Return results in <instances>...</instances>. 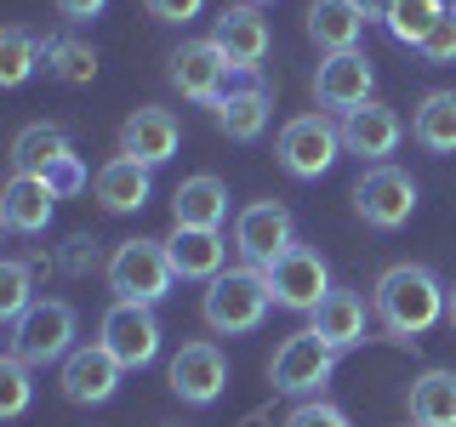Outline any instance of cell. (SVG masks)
Returning a JSON list of instances; mask_svg holds the SVG:
<instances>
[{
  "instance_id": "6da1fadb",
  "label": "cell",
  "mask_w": 456,
  "mask_h": 427,
  "mask_svg": "<svg viewBox=\"0 0 456 427\" xmlns=\"http://www.w3.org/2000/svg\"><path fill=\"white\" fill-rule=\"evenodd\" d=\"M445 302H451V291L439 285L434 268H422V262H394V268H382L377 291H370L377 325H382L394 342L428 336L439 319H445Z\"/></svg>"
},
{
  "instance_id": "7a4b0ae2",
  "label": "cell",
  "mask_w": 456,
  "mask_h": 427,
  "mask_svg": "<svg viewBox=\"0 0 456 427\" xmlns=\"http://www.w3.org/2000/svg\"><path fill=\"white\" fill-rule=\"evenodd\" d=\"M274 296H268V274L251 262L223 268L217 279L206 285V302H200V319H206L211 336H251L256 325L268 319Z\"/></svg>"
},
{
  "instance_id": "3957f363",
  "label": "cell",
  "mask_w": 456,
  "mask_h": 427,
  "mask_svg": "<svg viewBox=\"0 0 456 427\" xmlns=\"http://www.w3.org/2000/svg\"><path fill=\"white\" fill-rule=\"evenodd\" d=\"M103 279H109L114 302L154 308V302L171 296L177 268H171V256H166V239H120V246L109 251V262H103Z\"/></svg>"
},
{
  "instance_id": "277c9868",
  "label": "cell",
  "mask_w": 456,
  "mask_h": 427,
  "mask_svg": "<svg viewBox=\"0 0 456 427\" xmlns=\"http://www.w3.org/2000/svg\"><path fill=\"white\" fill-rule=\"evenodd\" d=\"M75 331L80 313L63 302V296H40L23 319H12V353L35 370V365H63L75 353Z\"/></svg>"
},
{
  "instance_id": "5b68a950",
  "label": "cell",
  "mask_w": 456,
  "mask_h": 427,
  "mask_svg": "<svg viewBox=\"0 0 456 427\" xmlns=\"http://www.w3.org/2000/svg\"><path fill=\"white\" fill-rule=\"evenodd\" d=\"M331 370H337V348L314 331V325H303V331H291L274 348V359H268V382H274V393L320 399L325 382H331Z\"/></svg>"
},
{
  "instance_id": "8992f818",
  "label": "cell",
  "mask_w": 456,
  "mask_h": 427,
  "mask_svg": "<svg viewBox=\"0 0 456 427\" xmlns=\"http://www.w3.org/2000/svg\"><path fill=\"white\" fill-rule=\"evenodd\" d=\"M268 274V296H274V308H285V313H320V302L337 291L331 285V268H325V256L314 251V246H303L297 239L291 251H280L274 262L263 268Z\"/></svg>"
},
{
  "instance_id": "52a82bcc",
  "label": "cell",
  "mask_w": 456,
  "mask_h": 427,
  "mask_svg": "<svg viewBox=\"0 0 456 427\" xmlns=\"http://www.w3.org/2000/svg\"><path fill=\"white\" fill-rule=\"evenodd\" d=\"M274 154L297 182H314V177H325V171L337 165V154H348V149H342V125L325 109H314V114H297V120L280 125Z\"/></svg>"
},
{
  "instance_id": "ba28073f",
  "label": "cell",
  "mask_w": 456,
  "mask_h": 427,
  "mask_svg": "<svg viewBox=\"0 0 456 427\" xmlns=\"http://www.w3.org/2000/svg\"><path fill=\"white\" fill-rule=\"evenodd\" d=\"M354 211H360L365 228L394 234V228H405L411 217H417V177L399 171L394 160L388 165H365L360 182H354Z\"/></svg>"
},
{
  "instance_id": "9c48e42d",
  "label": "cell",
  "mask_w": 456,
  "mask_h": 427,
  "mask_svg": "<svg viewBox=\"0 0 456 427\" xmlns=\"http://www.w3.org/2000/svg\"><path fill=\"white\" fill-rule=\"evenodd\" d=\"M97 342H103L126 370H142V365L160 359V319L142 302H109L103 319H97Z\"/></svg>"
},
{
  "instance_id": "30bf717a",
  "label": "cell",
  "mask_w": 456,
  "mask_h": 427,
  "mask_svg": "<svg viewBox=\"0 0 456 427\" xmlns=\"http://www.w3.org/2000/svg\"><path fill=\"white\" fill-rule=\"evenodd\" d=\"M166 382L171 393L183 399V405H217L223 388H228V353L217 348V342H183L177 353H171L166 365Z\"/></svg>"
},
{
  "instance_id": "8fae6325",
  "label": "cell",
  "mask_w": 456,
  "mask_h": 427,
  "mask_svg": "<svg viewBox=\"0 0 456 427\" xmlns=\"http://www.w3.org/2000/svg\"><path fill=\"white\" fill-rule=\"evenodd\" d=\"M291 246H297V217L280 205V199H251V205L234 217V251L246 256L251 268H268Z\"/></svg>"
},
{
  "instance_id": "7c38bea8",
  "label": "cell",
  "mask_w": 456,
  "mask_h": 427,
  "mask_svg": "<svg viewBox=\"0 0 456 427\" xmlns=\"http://www.w3.org/2000/svg\"><path fill=\"white\" fill-rule=\"evenodd\" d=\"M166 75H171V85H177L189 103H206V109H211V103L228 92L234 63L217 52V40H183V46L166 57Z\"/></svg>"
},
{
  "instance_id": "4fadbf2b",
  "label": "cell",
  "mask_w": 456,
  "mask_h": 427,
  "mask_svg": "<svg viewBox=\"0 0 456 427\" xmlns=\"http://www.w3.org/2000/svg\"><path fill=\"white\" fill-rule=\"evenodd\" d=\"M120 376H126V365L114 359L103 342H86V348H75L63 359V370H57V388H63L69 405H109V399L120 393Z\"/></svg>"
},
{
  "instance_id": "5bb4252c",
  "label": "cell",
  "mask_w": 456,
  "mask_h": 427,
  "mask_svg": "<svg viewBox=\"0 0 456 427\" xmlns=\"http://www.w3.org/2000/svg\"><path fill=\"white\" fill-rule=\"evenodd\" d=\"M370 85H377V68H370L365 52H325L320 68H314V103L354 114L360 103H370Z\"/></svg>"
},
{
  "instance_id": "9a60e30c",
  "label": "cell",
  "mask_w": 456,
  "mask_h": 427,
  "mask_svg": "<svg viewBox=\"0 0 456 427\" xmlns=\"http://www.w3.org/2000/svg\"><path fill=\"white\" fill-rule=\"evenodd\" d=\"M177 149H183V120L171 109L142 103V109L126 114V125H120V154H126V160H137V165L154 171V165H166Z\"/></svg>"
},
{
  "instance_id": "2e32d148",
  "label": "cell",
  "mask_w": 456,
  "mask_h": 427,
  "mask_svg": "<svg viewBox=\"0 0 456 427\" xmlns=\"http://www.w3.org/2000/svg\"><path fill=\"white\" fill-rule=\"evenodd\" d=\"M211 40H217V52L234 63V75H256L263 57H268V23H263V12H256V6H246V0H234V6L217 12Z\"/></svg>"
},
{
  "instance_id": "e0dca14e",
  "label": "cell",
  "mask_w": 456,
  "mask_h": 427,
  "mask_svg": "<svg viewBox=\"0 0 456 427\" xmlns=\"http://www.w3.org/2000/svg\"><path fill=\"white\" fill-rule=\"evenodd\" d=\"M405 142V120L388 109V103H360L354 114H342V149L360 154L365 165H388V154Z\"/></svg>"
},
{
  "instance_id": "ac0fdd59",
  "label": "cell",
  "mask_w": 456,
  "mask_h": 427,
  "mask_svg": "<svg viewBox=\"0 0 456 427\" xmlns=\"http://www.w3.org/2000/svg\"><path fill=\"white\" fill-rule=\"evenodd\" d=\"M92 194H97V205H103L109 217H132V211H142V205H149V194H154L149 165H137V160H126V154H114V160L97 165Z\"/></svg>"
},
{
  "instance_id": "d6986e66",
  "label": "cell",
  "mask_w": 456,
  "mask_h": 427,
  "mask_svg": "<svg viewBox=\"0 0 456 427\" xmlns=\"http://www.w3.org/2000/svg\"><path fill=\"white\" fill-rule=\"evenodd\" d=\"M57 211V194L46 177H28V171H12L6 194H0V222L12 228V234H46Z\"/></svg>"
},
{
  "instance_id": "ffe728a7",
  "label": "cell",
  "mask_w": 456,
  "mask_h": 427,
  "mask_svg": "<svg viewBox=\"0 0 456 427\" xmlns=\"http://www.w3.org/2000/svg\"><path fill=\"white\" fill-rule=\"evenodd\" d=\"M166 256H171V268H177V279H206L211 285L223 274V262H228V246H223L217 228H177L171 222Z\"/></svg>"
},
{
  "instance_id": "44dd1931",
  "label": "cell",
  "mask_w": 456,
  "mask_h": 427,
  "mask_svg": "<svg viewBox=\"0 0 456 427\" xmlns=\"http://www.w3.org/2000/svg\"><path fill=\"white\" fill-rule=\"evenodd\" d=\"M171 222L177 228H223L228 222V182L200 171V177H183L177 194H171Z\"/></svg>"
},
{
  "instance_id": "7402d4cb",
  "label": "cell",
  "mask_w": 456,
  "mask_h": 427,
  "mask_svg": "<svg viewBox=\"0 0 456 427\" xmlns=\"http://www.w3.org/2000/svg\"><path fill=\"white\" fill-rule=\"evenodd\" d=\"M268 114H274V97H268V85H240V92H223L217 103H211V120H217L223 137L234 142H251L268 132Z\"/></svg>"
},
{
  "instance_id": "603a6c76",
  "label": "cell",
  "mask_w": 456,
  "mask_h": 427,
  "mask_svg": "<svg viewBox=\"0 0 456 427\" xmlns=\"http://www.w3.org/2000/svg\"><path fill=\"white\" fill-rule=\"evenodd\" d=\"M365 12L354 0H308V40L325 52H360Z\"/></svg>"
},
{
  "instance_id": "cb8c5ba5",
  "label": "cell",
  "mask_w": 456,
  "mask_h": 427,
  "mask_svg": "<svg viewBox=\"0 0 456 427\" xmlns=\"http://www.w3.org/2000/svg\"><path fill=\"white\" fill-rule=\"evenodd\" d=\"M314 331H320L325 342H331L337 353H348V348H360V342L370 336V313H365V296L360 291H331L320 302V313H314Z\"/></svg>"
},
{
  "instance_id": "d4e9b609",
  "label": "cell",
  "mask_w": 456,
  "mask_h": 427,
  "mask_svg": "<svg viewBox=\"0 0 456 427\" xmlns=\"http://www.w3.org/2000/svg\"><path fill=\"white\" fill-rule=\"evenodd\" d=\"M411 427H456V370H422L405 393Z\"/></svg>"
},
{
  "instance_id": "484cf974",
  "label": "cell",
  "mask_w": 456,
  "mask_h": 427,
  "mask_svg": "<svg viewBox=\"0 0 456 427\" xmlns=\"http://www.w3.org/2000/svg\"><path fill=\"white\" fill-rule=\"evenodd\" d=\"M411 137H417V149L428 154H456V92H428L417 114H411Z\"/></svg>"
},
{
  "instance_id": "4316f807",
  "label": "cell",
  "mask_w": 456,
  "mask_h": 427,
  "mask_svg": "<svg viewBox=\"0 0 456 427\" xmlns=\"http://www.w3.org/2000/svg\"><path fill=\"white\" fill-rule=\"evenodd\" d=\"M75 154V142H69V132L63 125H23L18 132V142H12V165L18 171H28V177H46V171L57 165V160H69Z\"/></svg>"
},
{
  "instance_id": "83f0119b",
  "label": "cell",
  "mask_w": 456,
  "mask_h": 427,
  "mask_svg": "<svg viewBox=\"0 0 456 427\" xmlns=\"http://www.w3.org/2000/svg\"><path fill=\"white\" fill-rule=\"evenodd\" d=\"M46 35H35V28H6L0 35V85H23L35 75V63H46Z\"/></svg>"
},
{
  "instance_id": "f1b7e54d",
  "label": "cell",
  "mask_w": 456,
  "mask_h": 427,
  "mask_svg": "<svg viewBox=\"0 0 456 427\" xmlns=\"http://www.w3.org/2000/svg\"><path fill=\"white\" fill-rule=\"evenodd\" d=\"M445 12H451L445 0H394V12H388V23H382V28H388L399 46H411V52H417L422 40L434 35V23L445 18Z\"/></svg>"
},
{
  "instance_id": "f546056e",
  "label": "cell",
  "mask_w": 456,
  "mask_h": 427,
  "mask_svg": "<svg viewBox=\"0 0 456 427\" xmlns=\"http://www.w3.org/2000/svg\"><path fill=\"white\" fill-rule=\"evenodd\" d=\"M46 68L63 85H92L97 80V52L86 40H52L46 46Z\"/></svg>"
},
{
  "instance_id": "4dcf8cb0",
  "label": "cell",
  "mask_w": 456,
  "mask_h": 427,
  "mask_svg": "<svg viewBox=\"0 0 456 427\" xmlns=\"http://www.w3.org/2000/svg\"><path fill=\"white\" fill-rule=\"evenodd\" d=\"M23 410H28V365L18 353H6V359H0V416L18 422Z\"/></svg>"
},
{
  "instance_id": "1f68e13d",
  "label": "cell",
  "mask_w": 456,
  "mask_h": 427,
  "mask_svg": "<svg viewBox=\"0 0 456 427\" xmlns=\"http://www.w3.org/2000/svg\"><path fill=\"white\" fill-rule=\"evenodd\" d=\"M28 308H35V296H28V262H0V313L23 319Z\"/></svg>"
},
{
  "instance_id": "d6a6232c",
  "label": "cell",
  "mask_w": 456,
  "mask_h": 427,
  "mask_svg": "<svg viewBox=\"0 0 456 427\" xmlns=\"http://www.w3.org/2000/svg\"><path fill=\"white\" fill-rule=\"evenodd\" d=\"M46 182H52V194H57V199H75V194L92 189V171H86L80 154H69V160H57V165L46 171Z\"/></svg>"
},
{
  "instance_id": "836d02e7",
  "label": "cell",
  "mask_w": 456,
  "mask_h": 427,
  "mask_svg": "<svg viewBox=\"0 0 456 427\" xmlns=\"http://www.w3.org/2000/svg\"><path fill=\"white\" fill-rule=\"evenodd\" d=\"M285 427H354L342 410L331 405V399H303V405L285 416Z\"/></svg>"
},
{
  "instance_id": "e575fe53",
  "label": "cell",
  "mask_w": 456,
  "mask_h": 427,
  "mask_svg": "<svg viewBox=\"0 0 456 427\" xmlns=\"http://www.w3.org/2000/svg\"><path fill=\"white\" fill-rule=\"evenodd\" d=\"M417 52L428 57V63H456V12H445V18L434 23V35H428Z\"/></svg>"
},
{
  "instance_id": "d590c367",
  "label": "cell",
  "mask_w": 456,
  "mask_h": 427,
  "mask_svg": "<svg viewBox=\"0 0 456 427\" xmlns=\"http://www.w3.org/2000/svg\"><path fill=\"white\" fill-rule=\"evenodd\" d=\"M142 6H149L154 23H189L206 12V0H142Z\"/></svg>"
},
{
  "instance_id": "8d00e7d4",
  "label": "cell",
  "mask_w": 456,
  "mask_h": 427,
  "mask_svg": "<svg viewBox=\"0 0 456 427\" xmlns=\"http://www.w3.org/2000/svg\"><path fill=\"white\" fill-rule=\"evenodd\" d=\"M103 6L109 0H57V18L63 23H92V18H103Z\"/></svg>"
},
{
  "instance_id": "74e56055",
  "label": "cell",
  "mask_w": 456,
  "mask_h": 427,
  "mask_svg": "<svg viewBox=\"0 0 456 427\" xmlns=\"http://www.w3.org/2000/svg\"><path fill=\"white\" fill-rule=\"evenodd\" d=\"M63 262H69V274H86V268H92L97 262V239H69V256H63Z\"/></svg>"
},
{
  "instance_id": "f35d334b",
  "label": "cell",
  "mask_w": 456,
  "mask_h": 427,
  "mask_svg": "<svg viewBox=\"0 0 456 427\" xmlns=\"http://www.w3.org/2000/svg\"><path fill=\"white\" fill-rule=\"evenodd\" d=\"M354 6L365 12V23H388V12H394V0H354Z\"/></svg>"
},
{
  "instance_id": "ab89813d",
  "label": "cell",
  "mask_w": 456,
  "mask_h": 427,
  "mask_svg": "<svg viewBox=\"0 0 456 427\" xmlns=\"http://www.w3.org/2000/svg\"><path fill=\"white\" fill-rule=\"evenodd\" d=\"M445 325L456 331V285H451V302H445Z\"/></svg>"
},
{
  "instance_id": "60d3db41",
  "label": "cell",
  "mask_w": 456,
  "mask_h": 427,
  "mask_svg": "<svg viewBox=\"0 0 456 427\" xmlns=\"http://www.w3.org/2000/svg\"><path fill=\"white\" fill-rule=\"evenodd\" d=\"M246 6H268V0H246Z\"/></svg>"
},
{
  "instance_id": "b9f144b4",
  "label": "cell",
  "mask_w": 456,
  "mask_h": 427,
  "mask_svg": "<svg viewBox=\"0 0 456 427\" xmlns=\"http://www.w3.org/2000/svg\"><path fill=\"white\" fill-rule=\"evenodd\" d=\"M451 12H456V6H451Z\"/></svg>"
}]
</instances>
